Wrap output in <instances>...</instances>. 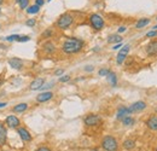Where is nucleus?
<instances>
[{"label": "nucleus", "instance_id": "obj_1", "mask_svg": "<svg viewBox=\"0 0 157 151\" xmlns=\"http://www.w3.org/2000/svg\"><path fill=\"white\" fill-rule=\"evenodd\" d=\"M85 46V41L78 38H69L62 45V51L67 54H75L78 53Z\"/></svg>", "mask_w": 157, "mask_h": 151}, {"label": "nucleus", "instance_id": "obj_2", "mask_svg": "<svg viewBox=\"0 0 157 151\" xmlns=\"http://www.w3.org/2000/svg\"><path fill=\"white\" fill-rule=\"evenodd\" d=\"M73 22H74L73 15L69 13V12H65V13H63V15L59 16V18H58L57 22H56V25H57L59 29L64 30V29H68V28L73 24Z\"/></svg>", "mask_w": 157, "mask_h": 151}, {"label": "nucleus", "instance_id": "obj_3", "mask_svg": "<svg viewBox=\"0 0 157 151\" xmlns=\"http://www.w3.org/2000/svg\"><path fill=\"white\" fill-rule=\"evenodd\" d=\"M102 148L105 151H117L119 143L112 136H105L102 140Z\"/></svg>", "mask_w": 157, "mask_h": 151}, {"label": "nucleus", "instance_id": "obj_4", "mask_svg": "<svg viewBox=\"0 0 157 151\" xmlns=\"http://www.w3.org/2000/svg\"><path fill=\"white\" fill-rule=\"evenodd\" d=\"M89 24H91V27H92L94 30L99 31V30H102V29L104 28L105 22H104V18H103L100 15H98V13H92V15L89 16Z\"/></svg>", "mask_w": 157, "mask_h": 151}, {"label": "nucleus", "instance_id": "obj_5", "mask_svg": "<svg viewBox=\"0 0 157 151\" xmlns=\"http://www.w3.org/2000/svg\"><path fill=\"white\" fill-rule=\"evenodd\" d=\"M100 116H98V115H94V114H89V115H87L86 117H85V120H83V122H85V125L86 126H88V127H93V126H97V125H99L100 123Z\"/></svg>", "mask_w": 157, "mask_h": 151}, {"label": "nucleus", "instance_id": "obj_6", "mask_svg": "<svg viewBox=\"0 0 157 151\" xmlns=\"http://www.w3.org/2000/svg\"><path fill=\"white\" fill-rule=\"evenodd\" d=\"M128 52H129V45L122 46L120 52H119V54H117V57H116V63L117 64H122L126 61V58L128 56Z\"/></svg>", "mask_w": 157, "mask_h": 151}, {"label": "nucleus", "instance_id": "obj_7", "mask_svg": "<svg viewBox=\"0 0 157 151\" xmlns=\"http://www.w3.org/2000/svg\"><path fill=\"white\" fill-rule=\"evenodd\" d=\"M5 122H6L7 127H10V128H18L19 125H21L19 119L17 116H15V115H8L6 117V120H5Z\"/></svg>", "mask_w": 157, "mask_h": 151}, {"label": "nucleus", "instance_id": "obj_8", "mask_svg": "<svg viewBox=\"0 0 157 151\" xmlns=\"http://www.w3.org/2000/svg\"><path fill=\"white\" fill-rule=\"evenodd\" d=\"M128 109H129L131 114H132V113H139V111H143V110L146 109V103L143 102V100H138V102L133 103Z\"/></svg>", "mask_w": 157, "mask_h": 151}, {"label": "nucleus", "instance_id": "obj_9", "mask_svg": "<svg viewBox=\"0 0 157 151\" xmlns=\"http://www.w3.org/2000/svg\"><path fill=\"white\" fill-rule=\"evenodd\" d=\"M8 65H10L12 69H15V70H21V69L23 68L24 63H23V61H22L21 58L13 57V58H10V59H8Z\"/></svg>", "mask_w": 157, "mask_h": 151}, {"label": "nucleus", "instance_id": "obj_10", "mask_svg": "<svg viewBox=\"0 0 157 151\" xmlns=\"http://www.w3.org/2000/svg\"><path fill=\"white\" fill-rule=\"evenodd\" d=\"M148 56L150 57H155L157 56V40H154V41H150L145 48Z\"/></svg>", "mask_w": 157, "mask_h": 151}, {"label": "nucleus", "instance_id": "obj_11", "mask_svg": "<svg viewBox=\"0 0 157 151\" xmlns=\"http://www.w3.org/2000/svg\"><path fill=\"white\" fill-rule=\"evenodd\" d=\"M44 84H45V79L44 77H36V79H34L32 81V84L29 85V88L32 91H38V90H40Z\"/></svg>", "mask_w": 157, "mask_h": 151}, {"label": "nucleus", "instance_id": "obj_12", "mask_svg": "<svg viewBox=\"0 0 157 151\" xmlns=\"http://www.w3.org/2000/svg\"><path fill=\"white\" fill-rule=\"evenodd\" d=\"M52 97H53V93H52V92H50V91H45V92H42V93L38 94V97H36V102H38V103H45V102H48L50 99H52Z\"/></svg>", "mask_w": 157, "mask_h": 151}, {"label": "nucleus", "instance_id": "obj_13", "mask_svg": "<svg viewBox=\"0 0 157 151\" xmlns=\"http://www.w3.org/2000/svg\"><path fill=\"white\" fill-rule=\"evenodd\" d=\"M17 132H18V136L21 137V139L23 140V142H30L32 140V136H30V133L24 128V127H18L17 128Z\"/></svg>", "mask_w": 157, "mask_h": 151}, {"label": "nucleus", "instance_id": "obj_14", "mask_svg": "<svg viewBox=\"0 0 157 151\" xmlns=\"http://www.w3.org/2000/svg\"><path fill=\"white\" fill-rule=\"evenodd\" d=\"M42 51L47 54H52L56 52V45L52 42V41H46L44 45H42Z\"/></svg>", "mask_w": 157, "mask_h": 151}, {"label": "nucleus", "instance_id": "obj_15", "mask_svg": "<svg viewBox=\"0 0 157 151\" xmlns=\"http://www.w3.org/2000/svg\"><path fill=\"white\" fill-rule=\"evenodd\" d=\"M145 125L148 126L149 130H151V131H157V115L150 116V117L146 120Z\"/></svg>", "mask_w": 157, "mask_h": 151}, {"label": "nucleus", "instance_id": "obj_16", "mask_svg": "<svg viewBox=\"0 0 157 151\" xmlns=\"http://www.w3.org/2000/svg\"><path fill=\"white\" fill-rule=\"evenodd\" d=\"M6 139H7V131H6L5 126L2 123H0V148L5 145Z\"/></svg>", "mask_w": 157, "mask_h": 151}, {"label": "nucleus", "instance_id": "obj_17", "mask_svg": "<svg viewBox=\"0 0 157 151\" xmlns=\"http://www.w3.org/2000/svg\"><path fill=\"white\" fill-rule=\"evenodd\" d=\"M129 114H131V111H129L128 108H126V107H120L119 110H117V114H116V119H117V120H122L125 116H127V115H129Z\"/></svg>", "mask_w": 157, "mask_h": 151}, {"label": "nucleus", "instance_id": "obj_18", "mask_svg": "<svg viewBox=\"0 0 157 151\" xmlns=\"http://www.w3.org/2000/svg\"><path fill=\"white\" fill-rule=\"evenodd\" d=\"M106 79H108L109 84H110L112 87H115V86L117 85V76H116V74H115L114 71H109V74L106 75Z\"/></svg>", "mask_w": 157, "mask_h": 151}, {"label": "nucleus", "instance_id": "obj_19", "mask_svg": "<svg viewBox=\"0 0 157 151\" xmlns=\"http://www.w3.org/2000/svg\"><path fill=\"white\" fill-rule=\"evenodd\" d=\"M149 23H150V19H149V18H140V19H138V22L135 23V28H137V29H142V28L146 27Z\"/></svg>", "mask_w": 157, "mask_h": 151}, {"label": "nucleus", "instance_id": "obj_20", "mask_svg": "<svg viewBox=\"0 0 157 151\" xmlns=\"http://www.w3.org/2000/svg\"><path fill=\"white\" fill-rule=\"evenodd\" d=\"M108 42L109 44H119V42H122V38L119 34H112L108 38Z\"/></svg>", "mask_w": 157, "mask_h": 151}, {"label": "nucleus", "instance_id": "obj_21", "mask_svg": "<svg viewBox=\"0 0 157 151\" xmlns=\"http://www.w3.org/2000/svg\"><path fill=\"white\" fill-rule=\"evenodd\" d=\"M27 109H28V104L27 103H19L12 110H13V113H24Z\"/></svg>", "mask_w": 157, "mask_h": 151}, {"label": "nucleus", "instance_id": "obj_22", "mask_svg": "<svg viewBox=\"0 0 157 151\" xmlns=\"http://www.w3.org/2000/svg\"><path fill=\"white\" fill-rule=\"evenodd\" d=\"M122 146H123L126 150H131V149H133V148L135 146V142H134L133 139H126V140L123 142Z\"/></svg>", "mask_w": 157, "mask_h": 151}, {"label": "nucleus", "instance_id": "obj_23", "mask_svg": "<svg viewBox=\"0 0 157 151\" xmlns=\"http://www.w3.org/2000/svg\"><path fill=\"white\" fill-rule=\"evenodd\" d=\"M25 10H27V13H28V15H36V13L40 11V7L34 4V5H32V6H28Z\"/></svg>", "mask_w": 157, "mask_h": 151}, {"label": "nucleus", "instance_id": "obj_24", "mask_svg": "<svg viewBox=\"0 0 157 151\" xmlns=\"http://www.w3.org/2000/svg\"><path fill=\"white\" fill-rule=\"evenodd\" d=\"M122 123H123V126H132V125H134V119L132 117V116H129V115H127V116H125L122 120Z\"/></svg>", "mask_w": 157, "mask_h": 151}, {"label": "nucleus", "instance_id": "obj_25", "mask_svg": "<svg viewBox=\"0 0 157 151\" xmlns=\"http://www.w3.org/2000/svg\"><path fill=\"white\" fill-rule=\"evenodd\" d=\"M15 4H17L21 10H25L29 6V0H15Z\"/></svg>", "mask_w": 157, "mask_h": 151}, {"label": "nucleus", "instance_id": "obj_26", "mask_svg": "<svg viewBox=\"0 0 157 151\" xmlns=\"http://www.w3.org/2000/svg\"><path fill=\"white\" fill-rule=\"evenodd\" d=\"M18 39H19V35H18V34H15V35H8V36H6V38H2V40L8 41V42H12V41H18Z\"/></svg>", "mask_w": 157, "mask_h": 151}, {"label": "nucleus", "instance_id": "obj_27", "mask_svg": "<svg viewBox=\"0 0 157 151\" xmlns=\"http://www.w3.org/2000/svg\"><path fill=\"white\" fill-rule=\"evenodd\" d=\"M52 34H53V31H52V29H46L44 33H42V38L44 39H50L51 36H52Z\"/></svg>", "mask_w": 157, "mask_h": 151}, {"label": "nucleus", "instance_id": "obj_28", "mask_svg": "<svg viewBox=\"0 0 157 151\" xmlns=\"http://www.w3.org/2000/svg\"><path fill=\"white\" fill-rule=\"evenodd\" d=\"M35 24H36V21L34 18H29V19L25 21V25L27 27H34Z\"/></svg>", "mask_w": 157, "mask_h": 151}, {"label": "nucleus", "instance_id": "obj_29", "mask_svg": "<svg viewBox=\"0 0 157 151\" xmlns=\"http://www.w3.org/2000/svg\"><path fill=\"white\" fill-rule=\"evenodd\" d=\"M109 71H110V70H109L108 68H103V69H100V70L98 71V74H99V76H105V77H106V75L109 74Z\"/></svg>", "mask_w": 157, "mask_h": 151}, {"label": "nucleus", "instance_id": "obj_30", "mask_svg": "<svg viewBox=\"0 0 157 151\" xmlns=\"http://www.w3.org/2000/svg\"><path fill=\"white\" fill-rule=\"evenodd\" d=\"M29 40H30V36H28V35H19L18 42H27Z\"/></svg>", "mask_w": 157, "mask_h": 151}, {"label": "nucleus", "instance_id": "obj_31", "mask_svg": "<svg viewBox=\"0 0 157 151\" xmlns=\"http://www.w3.org/2000/svg\"><path fill=\"white\" fill-rule=\"evenodd\" d=\"M68 81H70V76L69 75H62L59 77V82H68Z\"/></svg>", "mask_w": 157, "mask_h": 151}, {"label": "nucleus", "instance_id": "obj_32", "mask_svg": "<svg viewBox=\"0 0 157 151\" xmlns=\"http://www.w3.org/2000/svg\"><path fill=\"white\" fill-rule=\"evenodd\" d=\"M146 36L148 38H155V36H157V30H151V31L146 33Z\"/></svg>", "mask_w": 157, "mask_h": 151}, {"label": "nucleus", "instance_id": "obj_33", "mask_svg": "<svg viewBox=\"0 0 157 151\" xmlns=\"http://www.w3.org/2000/svg\"><path fill=\"white\" fill-rule=\"evenodd\" d=\"M53 85H55V82H50V84H47V85H42V87H41L40 90H42V91H44V90H47V88H51V87H52Z\"/></svg>", "mask_w": 157, "mask_h": 151}, {"label": "nucleus", "instance_id": "obj_34", "mask_svg": "<svg viewBox=\"0 0 157 151\" xmlns=\"http://www.w3.org/2000/svg\"><path fill=\"white\" fill-rule=\"evenodd\" d=\"M63 73H64V69H58V70L55 71V75H56V76H62Z\"/></svg>", "mask_w": 157, "mask_h": 151}, {"label": "nucleus", "instance_id": "obj_35", "mask_svg": "<svg viewBox=\"0 0 157 151\" xmlns=\"http://www.w3.org/2000/svg\"><path fill=\"white\" fill-rule=\"evenodd\" d=\"M44 4H45V0H35V5H38L39 7L44 6Z\"/></svg>", "mask_w": 157, "mask_h": 151}, {"label": "nucleus", "instance_id": "obj_36", "mask_svg": "<svg viewBox=\"0 0 157 151\" xmlns=\"http://www.w3.org/2000/svg\"><path fill=\"white\" fill-rule=\"evenodd\" d=\"M93 69H94V68H93L92 65H86V67H85V71H88V73H89V71H93Z\"/></svg>", "mask_w": 157, "mask_h": 151}, {"label": "nucleus", "instance_id": "obj_37", "mask_svg": "<svg viewBox=\"0 0 157 151\" xmlns=\"http://www.w3.org/2000/svg\"><path fill=\"white\" fill-rule=\"evenodd\" d=\"M36 151H51V149L47 148V146H40Z\"/></svg>", "mask_w": 157, "mask_h": 151}, {"label": "nucleus", "instance_id": "obj_38", "mask_svg": "<svg viewBox=\"0 0 157 151\" xmlns=\"http://www.w3.org/2000/svg\"><path fill=\"white\" fill-rule=\"evenodd\" d=\"M126 30H127V28H126V27H120V28L117 29V31H119L120 34H121V33H125Z\"/></svg>", "mask_w": 157, "mask_h": 151}, {"label": "nucleus", "instance_id": "obj_39", "mask_svg": "<svg viewBox=\"0 0 157 151\" xmlns=\"http://www.w3.org/2000/svg\"><path fill=\"white\" fill-rule=\"evenodd\" d=\"M120 47H122V42H119V44H116V45H114V47H112V50H119Z\"/></svg>", "mask_w": 157, "mask_h": 151}, {"label": "nucleus", "instance_id": "obj_40", "mask_svg": "<svg viewBox=\"0 0 157 151\" xmlns=\"http://www.w3.org/2000/svg\"><path fill=\"white\" fill-rule=\"evenodd\" d=\"M6 105H7L6 103H2V102H0V109H1V108H5Z\"/></svg>", "mask_w": 157, "mask_h": 151}, {"label": "nucleus", "instance_id": "obj_41", "mask_svg": "<svg viewBox=\"0 0 157 151\" xmlns=\"http://www.w3.org/2000/svg\"><path fill=\"white\" fill-rule=\"evenodd\" d=\"M5 1H6V0H0V6H1V5H2Z\"/></svg>", "mask_w": 157, "mask_h": 151}, {"label": "nucleus", "instance_id": "obj_42", "mask_svg": "<svg viewBox=\"0 0 157 151\" xmlns=\"http://www.w3.org/2000/svg\"><path fill=\"white\" fill-rule=\"evenodd\" d=\"M2 84H4V80H2V79H0V86H1Z\"/></svg>", "mask_w": 157, "mask_h": 151}, {"label": "nucleus", "instance_id": "obj_43", "mask_svg": "<svg viewBox=\"0 0 157 151\" xmlns=\"http://www.w3.org/2000/svg\"><path fill=\"white\" fill-rule=\"evenodd\" d=\"M154 30H157V25H155V27H154Z\"/></svg>", "mask_w": 157, "mask_h": 151}, {"label": "nucleus", "instance_id": "obj_44", "mask_svg": "<svg viewBox=\"0 0 157 151\" xmlns=\"http://www.w3.org/2000/svg\"><path fill=\"white\" fill-rule=\"evenodd\" d=\"M1 15H2V12H1V8H0V16H1Z\"/></svg>", "mask_w": 157, "mask_h": 151}, {"label": "nucleus", "instance_id": "obj_45", "mask_svg": "<svg viewBox=\"0 0 157 151\" xmlns=\"http://www.w3.org/2000/svg\"><path fill=\"white\" fill-rule=\"evenodd\" d=\"M91 151H98V150H91Z\"/></svg>", "mask_w": 157, "mask_h": 151}, {"label": "nucleus", "instance_id": "obj_46", "mask_svg": "<svg viewBox=\"0 0 157 151\" xmlns=\"http://www.w3.org/2000/svg\"><path fill=\"white\" fill-rule=\"evenodd\" d=\"M156 21H157V16H156Z\"/></svg>", "mask_w": 157, "mask_h": 151}, {"label": "nucleus", "instance_id": "obj_47", "mask_svg": "<svg viewBox=\"0 0 157 151\" xmlns=\"http://www.w3.org/2000/svg\"><path fill=\"white\" fill-rule=\"evenodd\" d=\"M0 28H1V24H0Z\"/></svg>", "mask_w": 157, "mask_h": 151}, {"label": "nucleus", "instance_id": "obj_48", "mask_svg": "<svg viewBox=\"0 0 157 151\" xmlns=\"http://www.w3.org/2000/svg\"><path fill=\"white\" fill-rule=\"evenodd\" d=\"M156 151H157V149H156Z\"/></svg>", "mask_w": 157, "mask_h": 151}]
</instances>
